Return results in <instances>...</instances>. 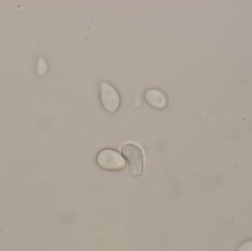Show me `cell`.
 <instances>
[{
	"instance_id": "obj_2",
	"label": "cell",
	"mask_w": 252,
	"mask_h": 251,
	"mask_svg": "<svg viewBox=\"0 0 252 251\" xmlns=\"http://www.w3.org/2000/svg\"><path fill=\"white\" fill-rule=\"evenodd\" d=\"M97 162L102 169L108 171H118L124 169L126 162L121 153L113 149H104L97 156Z\"/></svg>"
},
{
	"instance_id": "obj_1",
	"label": "cell",
	"mask_w": 252,
	"mask_h": 251,
	"mask_svg": "<svg viewBox=\"0 0 252 251\" xmlns=\"http://www.w3.org/2000/svg\"><path fill=\"white\" fill-rule=\"evenodd\" d=\"M121 153L129 166V172L133 177L142 175L144 167V155L142 148L134 143H126L121 147Z\"/></svg>"
},
{
	"instance_id": "obj_4",
	"label": "cell",
	"mask_w": 252,
	"mask_h": 251,
	"mask_svg": "<svg viewBox=\"0 0 252 251\" xmlns=\"http://www.w3.org/2000/svg\"><path fill=\"white\" fill-rule=\"evenodd\" d=\"M145 101L151 107L156 109H163L167 107V97L161 90L150 88L144 94Z\"/></svg>"
},
{
	"instance_id": "obj_5",
	"label": "cell",
	"mask_w": 252,
	"mask_h": 251,
	"mask_svg": "<svg viewBox=\"0 0 252 251\" xmlns=\"http://www.w3.org/2000/svg\"><path fill=\"white\" fill-rule=\"evenodd\" d=\"M238 251H252V240L241 245Z\"/></svg>"
},
{
	"instance_id": "obj_3",
	"label": "cell",
	"mask_w": 252,
	"mask_h": 251,
	"mask_svg": "<svg viewBox=\"0 0 252 251\" xmlns=\"http://www.w3.org/2000/svg\"><path fill=\"white\" fill-rule=\"evenodd\" d=\"M100 100L106 112L115 113L121 106V99L116 88L109 83L103 81L100 85Z\"/></svg>"
}]
</instances>
